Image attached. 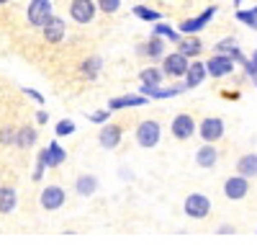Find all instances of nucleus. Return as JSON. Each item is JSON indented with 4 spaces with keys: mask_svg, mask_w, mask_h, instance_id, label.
I'll list each match as a JSON object with an SVG mask.
<instances>
[{
    "mask_svg": "<svg viewBox=\"0 0 257 250\" xmlns=\"http://www.w3.org/2000/svg\"><path fill=\"white\" fill-rule=\"evenodd\" d=\"M62 204H64V191L59 189V186H47V189L41 191V206H44V209L54 212Z\"/></svg>",
    "mask_w": 257,
    "mask_h": 250,
    "instance_id": "nucleus-12",
    "label": "nucleus"
},
{
    "mask_svg": "<svg viewBox=\"0 0 257 250\" xmlns=\"http://www.w3.org/2000/svg\"><path fill=\"white\" fill-rule=\"evenodd\" d=\"M173 134H175V139H190L196 134V121H193L190 114H178L173 119Z\"/></svg>",
    "mask_w": 257,
    "mask_h": 250,
    "instance_id": "nucleus-10",
    "label": "nucleus"
},
{
    "mask_svg": "<svg viewBox=\"0 0 257 250\" xmlns=\"http://www.w3.org/2000/svg\"><path fill=\"white\" fill-rule=\"evenodd\" d=\"M237 21L239 24H244V26H249V29H257V6L254 8H249V11H237Z\"/></svg>",
    "mask_w": 257,
    "mask_h": 250,
    "instance_id": "nucleus-26",
    "label": "nucleus"
},
{
    "mask_svg": "<svg viewBox=\"0 0 257 250\" xmlns=\"http://www.w3.org/2000/svg\"><path fill=\"white\" fill-rule=\"evenodd\" d=\"M24 93H26V96H31L36 103H44V96H41V93H36V91H31V88H24Z\"/></svg>",
    "mask_w": 257,
    "mask_h": 250,
    "instance_id": "nucleus-34",
    "label": "nucleus"
},
{
    "mask_svg": "<svg viewBox=\"0 0 257 250\" xmlns=\"http://www.w3.org/2000/svg\"><path fill=\"white\" fill-rule=\"evenodd\" d=\"M234 3H237V6H242V0H234Z\"/></svg>",
    "mask_w": 257,
    "mask_h": 250,
    "instance_id": "nucleus-36",
    "label": "nucleus"
},
{
    "mask_svg": "<svg viewBox=\"0 0 257 250\" xmlns=\"http://www.w3.org/2000/svg\"><path fill=\"white\" fill-rule=\"evenodd\" d=\"M188 86H173V88H149V86H142V96L147 98H173V96H180Z\"/></svg>",
    "mask_w": 257,
    "mask_h": 250,
    "instance_id": "nucleus-16",
    "label": "nucleus"
},
{
    "mask_svg": "<svg viewBox=\"0 0 257 250\" xmlns=\"http://www.w3.org/2000/svg\"><path fill=\"white\" fill-rule=\"evenodd\" d=\"M224 137V121L219 116H208L201 121V139H206V144H213Z\"/></svg>",
    "mask_w": 257,
    "mask_h": 250,
    "instance_id": "nucleus-5",
    "label": "nucleus"
},
{
    "mask_svg": "<svg viewBox=\"0 0 257 250\" xmlns=\"http://www.w3.org/2000/svg\"><path fill=\"white\" fill-rule=\"evenodd\" d=\"M72 132H75V124H72L70 119L57 121V137H67V134H72Z\"/></svg>",
    "mask_w": 257,
    "mask_h": 250,
    "instance_id": "nucleus-31",
    "label": "nucleus"
},
{
    "mask_svg": "<svg viewBox=\"0 0 257 250\" xmlns=\"http://www.w3.org/2000/svg\"><path fill=\"white\" fill-rule=\"evenodd\" d=\"M219 160V150L213 147V144H203V147L196 152V162L201 165V168H213Z\"/></svg>",
    "mask_w": 257,
    "mask_h": 250,
    "instance_id": "nucleus-17",
    "label": "nucleus"
},
{
    "mask_svg": "<svg viewBox=\"0 0 257 250\" xmlns=\"http://www.w3.org/2000/svg\"><path fill=\"white\" fill-rule=\"evenodd\" d=\"M183 209L190 219H206L211 214V201L206 194H190L183 204Z\"/></svg>",
    "mask_w": 257,
    "mask_h": 250,
    "instance_id": "nucleus-1",
    "label": "nucleus"
},
{
    "mask_svg": "<svg viewBox=\"0 0 257 250\" xmlns=\"http://www.w3.org/2000/svg\"><path fill=\"white\" fill-rule=\"evenodd\" d=\"M100 65H103L100 57H90V59L82 65V75L88 77V80H95V77H98V72H100Z\"/></svg>",
    "mask_w": 257,
    "mask_h": 250,
    "instance_id": "nucleus-25",
    "label": "nucleus"
},
{
    "mask_svg": "<svg viewBox=\"0 0 257 250\" xmlns=\"http://www.w3.org/2000/svg\"><path fill=\"white\" fill-rule=\"evenodd\" d=\"M249 194V181L244 178V176H231V178H226L224 181V196L226 199H231V201H242L244 196Z\"/></svg>",
    "mask_w": 257,
    "mask_h": 250,
    "instance_id": "nucleus-4",
    "label": "nucleus"
},
{
    "mask_svg": "<svg viewBox=\"0 0 257 250\" xmlns=\"http://www.w3.org/2000/svg\"><path fill=\"white\" fill-rule=\"evenodd\" d=\"M44 39L49 41V44H57V41L64 39V21L62 18H52L44 26Z\"/></svg>",
    "mask_w": 257,
    "mask_h": 250,
    "instance_id": "nucleus-18",
    "label": "nucleus"
},
{
    "mask_svg": "<svg viewBox=\"0 0 257 250\" xmlns=\"http://www.w3.org/2000/svg\"><path fill=\"white\" fill-rule=\"evenodd\" d=\"M213 13H216V6H208L201 16L180 21V31H183V34H198L201 29H206V26H208V21L213 18Z\"/></svg>",
    "mask_w": 257,
    "mask_h": 250,
    "instance_id": "nucleus-6",
    "label": "nucleus"
},
{
    "mask_svg": "<svg viewBox=\"0 0 257 250\" xmlns=\"http://www.w3.org/2000/svg\"><path fill=\"white\" fill-rule=\"evenodd\" d=\"M44 168H49V162H47V150H41L39 152V162H36V168H34V181H41Z\"/></svg>",
    "mask_w": 257,
    "mask_h": 250,
    "instance_id": "nucleus-30",
    "label": "nucleus"
},
{
    "mask_svg": "<svg viewBox=\"0 0 257 250\" xmlns=\"http://www.w3.org/2000/svg\"><path fill=\"white\" fill-rule=\"evenodd\" d=\"M70 16L77 21V24H90L93 16H95V3L93 0H72Z\"/></svg>",
    "mask_w": 257,
    "mask_h": 250,
    "instance_id": "nucleus-9",
    "label": "nucleus"
},
{
    "mask_svg": "<svg viewBox=\"0 0 257 250\" xmlns=\"http://www.w3.org/2000/svg\"><path fill=\"white\" fill-rule=\"evenodd\" d=\"M139 49H142V54H147V57L157 59V57H162V52H165V44H162V39H160V36H152V39H149L144 47H139Z\"/></svg>",
    "mask_w": 257,
    "mask_h": 250,
    "instance_id": "nucleus-20",
    "label": "nucleus"
},
{
    "mask_svg": "<svg viewBox=\"0 0 257 250\" xmlns=\"http://www.w3.org/2000/svg\"><path fill=\"white\" fill-rule=\"evenodd\" d=\"M75 189H77L80 196H90V194H95V189H98V181H95L93 176H82V178L75 181Z\"/></svg>",
    "mask_w": 257,
    "mask_h": 250,
    "instance_id": "nucleus-21",
    "label": "nucleus"
},
{
    "mask_svg": "<svg viewBox=\"0 0 257 250\" xmlns=\"http://www.w3.org/2000/svg\"><path fill=\"white\" fill-rule=\"evenodd\" d=\"M52 18H54V13H52L49 0H31V6H29V24L31 26L44 29Z\"/></svg>",
    "mask_w": 257,
    "mask_h": 250,
    "instance_id": "nucleus-2",
    "label": "nucleus"
},
{
    "mask_svg": "<svg viewBox=\"0 0 257 250\" xmlns=\"http://www.w3.org/2000/svg\"><path fill=\"white\" fill-rule=\"evenodd\" d=\"M139 80H142V86H149V88H160V82H162V72H160L157 67H147V70H142Z\"/></svg>",
    "mask_w": 257,
    "mask_h": 250,
    "instance_id": "nucleus-22",
    "label": "nucleus"
},
{
    "mask_svg": "<svg viewBox=\"0 0 257 250\" xmlns=\"http://www.w3.org/2000/svg\"><path fill=\"white\" fill-rule=\"evenodd\" d=\"M178 52L180 54H185V57H196V54H201V49H203V44H201V39H196V36H185V39H180L178 41Z\"/></svg>",
    "mask_w": 257,
    "mask_h": 250,
    "instance_id": "nucleus-19",
    "label": "nucleus"
},
{
    "mask_svg": "<svg viewBox=\"0 0 257 250\" xmlns=\"http://www.w3.org/2000/svg\"><path fill=\"white\" fill-rule=\"evenodd\" d=\"M3 3H6V0H0V6H3Z\"/></svg>",
    "mask_w": 257,
    "mask_h": 250,
    "instance_id": "nucleus-37",
    "label": "nucleus"
},
{
    "mask_svg": "<svg viewBox=\"0 0 257 250\" xmlns=\"http://www.w3.org/2000/svg\"><path fill=\"white\" fill-rule=\"evenodd\" d=\"M147 96H118L108 101V111H121V109H134V106H144Z\"/></svg>",
    "mask_w": 257,
    "mask_h": 250,
    "instance_id": "nucleus-13",
    "label": "nucleus"
},
{
    "mask_svg": "<svg viewBox=\"0 0 257 250\" xmlns=\"http://www.w3.org/2000/svg\"><path fill=\"white\" fill-rule=\"evenodd\" d=\"M64 157H67V155H64V150L59 147L57 142H52L49 147H47V162H49V168H57V165H62Z\"/></svg>",
    "mask_w": 257,
    "mask_h": 250,
    "instance_id": "nucleus-24",
    "label": "nucleus"
},
{
    "mask_svg": "<svg viewBox=\"0 0 257 250\" xmlns=\"http://www.w3.org/2000/svg\"><path fill=\"white\" fill-rule=\"evenodd\" d=\"M155 36H165L170 41H180V34L173 29V26H167V24H157L155 26Z\"/></svg>",
    "mask_w": 257,
    "mask_h": 250,
    "instance_id": "nucleus-28",
    "label": "nucleus"
},
{
    "mask_svg": "<svg viewBox=\"0 0 257 250\" xmlns=\"http://www.w3.org/2000/svg\"><path fill=\"white\" fill-rule=\"evenodd\" d=\"M100 147H105V150H113V147H118V142H121V127H116V124H111V127H105L103 132H100Z\"/></svg>",
    "mask_w": 257,
    "mask_h": 250,
    "instance_id": "nucleus-15",
    "label": "nucleus"
},
{
    "mask_svg": "<svg viewBox=\"0 0 257 250\" xmlns=\"http://www.w3.org/2000/svg\"><path fill=\"white\" fill-rule=\"evenodd\" d=\"M160 137H162V127H160L157 121H152V119L142 121L139 127H137V142H139V147H155V144L160 142Z\"/></svg>",
    "mask_w": 257,
    "mask_h": 250,
    "instance_id": "nucleus-3",
    "label": "nucleus"
},
{
    "mask_svg": "<svg viewBox=\"0 0 257 250\" xmlns=\"http://www.w3.org/2000/svg\"><path fill=\"white\" fill-rule=\"evenodd\" d=\"M206 77H208L206 62L196 59V62H190V67H188V72H185V86H188V88H196V86H201Z\"/></svg>",
    "mask_w": 257,
    "mask_h": 250,
    "instance_id": "nucleus-11",
    "label": "nucleus"
},
{
    "mask_svg": "<svg viewBox=\"0 0 257 250\" xmlns=\"http://www.w3.org/2000/svg\"><path fill=\"white\" fill-rule=\"evenodd\" d=\"M34 139H36V132H34L31 127L21 129V132H16V142H18V147H31Z\"/></svg>",
    "mask_w": 257,
    "mask_h": 250,
    "instance_id": "nucleus-27",
    "label": "nucleus"
},
{
    "mask_svg": "<svg viewBox=\"0 0 257 250\" xmlns=\"http://www.w3.org/2000/svg\"><path fill=\"white\" fill-rule=\"evenodd\" d=\"M206 67H208V75L211 77H226V75L234 72V59L226 57V54H213L206 62Z\"/></svg>",
    "mask_w": 257,
    "mask_h": 250,
    "instance_id": "nucleus-7",
    "label": "nucleus"
},
{
    "mask_svg": "<svg viewBox=\"0 0 257 250\" xmlns=\"http://www.w3.org/2000/svg\"><path fill=\"white\" fill-rule=\"evenodd\" d=\"M188 67H190V62H188V57L180 54V52L167 54L165 62H162V70H165L167 75H173V77H183V75L188 72Z\"/></svg>",
    "mask_w": 257,
    "mask_h": 250,
    "instance_id": "nucleus-8",
    "label": "nucleus"
},
{
    "mask_svg": "<svg viewBox=\"0 0 257 250\" xmlns=\"http://www.w3.org/2000/svg\"><path fill=\"white\" fill-rule=\"evenodd\" d=\"M16 191L13 189H0V212L3 214H8V212H13L16 209Z\"/></svg>",
    "mask_w": 257,
    "mask_h": 250,
    "instance_id": "nucleus-23",
    "label": "nucleus"
},
{
    "mask_svg": "<svg viewBox=\"0 0 257 250\" xmlns=\"http://www.w3.org/2000/svg\"><path fill=\"white\" fill-rule=\"evenodd\" d=\"M134 16H139L142 21H160V13L152 11V8H147V6H137L134 8Z\"/></svg>",
    "mask_w": 257,
    "mask_h": 250,
    "instance_id": "nucleus-29",
    "label": "nucleus"
},
{
    "mask_svg": "<svg viewBox=\"0 0 257 250\" xmlns=\"http://www.w3.org/2000/svg\"><path fill=\"white\" fill-rule=\"evenodd\" d=\"M108 114H111V111H98V114H90V121L100 124V121H105V119H108Z\"/></svg>",
    "mask_w": 257,
    "mask_h": 250,
    "instance_id": "nucleus-33",
    "label": "nucleus"
},
{
    "mask_svg": "<svg viewBox=\"0 0 257 250\" xmlns=\"http://www.w3.org/2000/svg\"><path fill=\"white\" fill-rule=\"evenodd\" d=\"M237 173L244 178H254L257 176V152H247L237 160Z\"/></svg>",
    "mask_w": 257,
    "mask_h": 250,
    "instance_id": "nucleus-14",
    "label": "nucleus"
},
{
    "mask_svg": "<svg viewBox=\"0 0 257 250\" xmlns=\"http://www.w3.org/2000/svg\"><path fill=\"white\" fill-rule=\"evenodd\" d=\"M252 82H254V86H257V75H254V77H252Z\"/></svg>",
    "mask_w": 257,
    "mask_h": 250,
    "instance_id": "nucleus-35",
    "label": "nucleus"
},
{
    "mask_svg": "<svg viewBox=\"0 0 257 250\" xmlns=\"http://www.w3.org/2000/svg\"><path fill=\"white\" fill-rule=\"evenodd\" d=\"M98 8L103 13H116L121 8V0H98Z\"/></svg>",
    "mask_w": 257,
    "mask_h": 250,
    "instance_id": "nucleus-32",
    "label": "nucleus"
}]
</instances>
